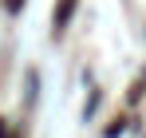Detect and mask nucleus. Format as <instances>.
Instances as JSON below:
<instances>
[{
	"mask_svg": "<svg viewBox=\"0 0 146 138\" xmlns=\"http://www.w3.org/2000/svg\"><path fill=\"white\" fill-rule=\"evenodd\" d=\"M79 8V0H59L55 4V12H51V20H55V28H67V20H71V12Z\"/></svg>",
	"mask_w": 146,
	"mask_h": 138,
	"instance_id": "1",
	"label": "nucleus"
},
{
	"mask_svg": "<svg viewBox=\"0 0 146 138\" xmlns=\"http://www.w3.org/2000/svg\"><path fill=\"white\" fill-rule=\"evenodd\" d=\"M122 130H126V122H122V118H119V122H111V126H107V138H119Z\"/></svg>",
	"mask_w": 146,
	"mask_h": 138,
	"instance_id": "2",
	"label": "nucleus"
},
{
	"mask_svg": "<svg viewBox=\"0 0 146 138\" xmlns=\"http://www.w3.org/2000/svg\"><path fill=\"white\" fill-rule=\"evenodd\" d=\"M4 8H8V12H20V8H24V0H4Z\"/></svg>",
	"mask_w": 146,
	"mask_h": 138,
	"instance_id": "3",
	"label": "nucleus"
}]
</instances>
